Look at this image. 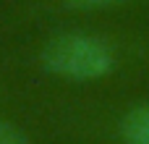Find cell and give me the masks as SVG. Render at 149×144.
Segmentation results:
<instances>
[{
  "label": "cell",
  "instance_id": "4",
  "mask_svg": "<svg viewBox=\"0 0 149 144\" xmlns=\"http://www.w3.org/2000/svg\"><path fill=\"white\" fill-rule=\"evenodd\" d=\"M71 8H81V10H89V8H105V5H115V3H123V0H65Z\"/></svg>",
  "mask_w": 149,
  "mask_h": 144
},
{
  "label": "cell",
  "instance_id": "2",
  "mask_svg": "<svg viewBox=\"0 0 149 144\" xmlns=\"http://www.w3.org/2000/svg\"><path fill=\"white\" fill-rule=\"evenodd\" d=\"M120 136L126 144H149V102L126 113L120 121Z\"/></svg>",
  "mask_w": 149,
  "mask_h": 144
},
{
  "label": "cell",
  "instance_id": "3",
  "mask_svg": "<svg viewBox=\"0 0 149 144\" xmlns=\"http://www.w3.org/2000/svg\"><path fill=\"white\" fill-rule=\"evenodd\" d=\"M0 144H26V136H24L16 126L0 121Z\"/></svg>",
  "mask_w": 149,
  "mask_h": 144
},
{
  "label": "cell",
  "instance_id": "1",
  "mask_svg": "<svg viewBox=\"0 0 149 144\" xmlns=\"http://www.w3.org/2000/svg\"><path fill=\"white\" fill-rule=\"evenodd\" d=\"M42 66L55 76L73 81H94L113 71V47L92 34H60L52 37L42 50Z\"/></svg>",
  "mask_w": 149,
  "mask_h": 144
}]
</instances>
